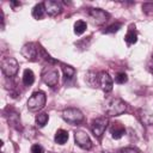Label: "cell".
Listing matches in <instances>:
<instances>
[{
  "mask_svg": "<svg viewBox=\"0 0 153 153\" xmlns=\"http://www.w3.org/2000/svg\"><path fill=\"white\" fill-rule=\"evenodd\" d=\"M103 109L108 116L112 117V116L122 115L127 110V104L124 100H122L118 97H109L105 99Z\"/></svg>",
  "mask_w": 153,
  "mask_h": 153,
  "instance_id": "6da1fadb",
  "label": "cell"
},
{
  "mask_svg": "<svg viewBox=\"0 0 153 153\" xmlns=\"http://www.w3.org/2000/svg\"><path fill=\"white\" fill-rule=\"evenodd\" d=\"M45 100H47V97H45L44 92H42V91L33 92L26 103L27 109L30 111H38L45 105Z\"/></svg>",
  "mask_w": 153,
  "mask_h": 153,
  "instance_id": "7a4b0ae2",
  "label": "cell"
},
{
  "mask_svg": "<svg viewBox=\"0 0 153 153\" xmlns=\"http://www.w3.org/2000/svg\"><path fill=\"white\" fill-rule=\"evenodd\" d=\"M19 63L14 57L6 56L1 60V71L6 76H13L17 74Z\"/></svg>",
  "mask_w": 153,
  "mask_h": 153,
  "instance_id": "3957f363",
  "label": "cell"
},
{
  "mask_svg": "<svg viewBox=\"0 0 153 153\" xmlns=\"http://www.w3.org/2000/svg\"><path fill=\"white\" fill-rule=\"evenodd\" d=\"M62 118L69 124H78L84 120V115L79 109L68 108L65 109L62 112Z\"/></svg>",
  "mask_w": 153,
  "mask_h": 153,
  "instance_id": "277c9868",
  "label": "cell"
},
{
  "mask_svg": "<svg viewBox=\"0 0 153 153\" xmlns=\"http://www.w3.org/2000/svg\"><path fill=\"white\" fill-rule=\"evenodd\" d=\"M108 124H109V120L108 117H97L94 118L92 122H91V130L93 133V135L98 139L102 137V135L104 134L105 129L108 128Z\"/></svg>",
  "mask_w": 153,
  "mask_h": 153,
  "instance_id": "5b68a950",
  "label": "cell"
},
{
  "mask_svg": "<svg viewBox=\"0 0 153 153\" xmlns=\"http://www.w3.org/2000/svg\"><path fill=\"white\" fill-rule=\"evenodd\" d=\"M42 79L48 86L54 87L59 82V72L53 67H45L42 72Z\"/></svg>",
  "mask_w": 153,
  "mask_h": 153,
  "instance_id": "8992f818",
  "label": "cell"
},
{
  "mask_svg": "<svg viewBox=\"0 0 153 153\" xmlns=\"http://www.w3.org/2000/svg\"><path fill=\"white\" fill-rule=\"evenodd\" d=\"M74 140H75V143L82 149L92 148V141H91L90 136L84 130H76L74 133Z\"/></svg>",
  "mask_w": 153,
  "mask_h": 153,
  "instance_id": "52a82bcc",
  "label": "cell"
},
{
  "mask_svg": "<svg viewBox=\"0 0 153 153\" xmlns=\"http://www.w3.org/2000/svg\"><path fill=\"white\" fill-rule=\"evenodd\" d=\"M88 16L92 19V22L97 25H103L109 19V14L100 8H91L88 12Z\"/></svg>",
  "mask_w": 153,
  "mask_h": 153,
  "instance_id": "ba28073f",
  "label": "cell"
},
{
  "mask_svg": "<svg viewBox=\"0 0 153 153\" xmlns=\"http://www.w3.org/2000/svg\"><path fill=\"white\" fill-rule=\"evenodd\" d=\"M38 50H39V48H37V45L35 43L30 42V43H26V44L23 45V48H22V55L26 60L33 61L38 56Z\"/></svg>",
  "mask_w": 153,
  "mask_h": 153,
  "instance_id": "9c48e42d",
  "label": "cell"
},
{
  "mask_svg": "<svg viewBox=\"0 0 153 153\" xmlns=\"http://www.w3.org/2000/svg\"><path fill=\"white\" fill-rule=\"evenodd\" d=\"M43 7H44L45 13H47L48 16H51V17L60 14L61 11H62L61 4L57 2V1H53V0H45V1L43 2Z\"/></svg>",
  "mask_w": 153,
  "mask_h": 153,
  "instance_id": "30bf717a",
  "label": "cell"
},
{
  "mask_svg": "<svg viewBox=\"0 0 153 153\" xmlns=\"http://www.w3.org/2000/svg\"><path fill=\"white\" fill-rule=\"evenodd\" d=\"M98 84L104 92H110L114 86V81H112L111 76L109 75V73H106V72H100L98 74Z\"/></svg>",
  "mask_w": 153,
  "mask_h": 153,
  "instance_id": "8fae6325",
  "label": "cell"
},
{
  "mask_svg": "<svg viewBox=\"0 0 153 153\" xmlns=\"http://www.w3.org/2000/svg\"><path fill=\"white\" fill-rule=\"evenodd\" d=\"M137 117L140 120V122L145 126H151L153 124V115L148 111V110H143V109H139L137 110Z\"/></svg>",
  "mask_w": 153,
  "mask_h": 153,
  "instance_id": "7c38bea8",
  "label": "cell"
},
{
  "mask_svg": "<svg viewBox=\"0 0 153 153\" xmlns=\"http://www.w3.org/2000/svg\"><path fill=\"white\" fill-rule=\"evenodd\" d=\"M110 133H111V136H112L114 139L118 140V139H121V137L124 135L126 129H124V127H123L121 123H114V124L111 126V128H110Z\"/></svg>",
  "mask_w": 153,
  "mask_h": 153,
  "instance_id": "4fadbf2b",
  "label": "cell"
},
{
  "mask_svg": "<svg viewBox=\"0 0 153 153\" xmlns=\"http://www.w3.org/2000/svg\"><path fill=\"white\" fill-rule=\"evenodd\" d=\"M62 72H63V79H65V82H69L74 79L75 76V69L71 66H67V65H62Z\"/></svg>",
  "mask_w": 153,
  "mask_h": 153,
  "instance_id": "5bb4252c",
  "label": "cell"
},
{
  "mask_svg": "<svg viewBox=\"0 0 153 153\" xmlns=\"http://www.w3.org/2000/svg\"><path fill=\"white\" fill-rule=\"evenodd\" d=\"M55 142L59 143V145H63L67 142L68 140V131L63 130V129H59L56 133H55Z\"/></svg>",
  "mask_w": 153,
  "mask_h": 153,
  "instance_id": "9a60e30c",
  "label": "cell"
},
{
  "mask_svg": "<svg viewBox=\"0 0 153 153\" xmlns=\"http://www.w3.org/2000/svg\"><path fill=\"white\" fill-rule=\"evenodd\" d=\"M33 81H35V74H33V72L31 69H25L24 73H23V82H24V85L30 86V85L33 84Z\"/></svg>",
  "mask_w": 153,
  "mask_h": 153,
  "instance_id": "2e32d148",
  "label": "cell"
},
{
  "mask_svg": "<svg viewBox=\"0 0 153 153\" xmlns=\"http://www.w3.org/2000/svg\"><path fill=\"white\" fill-rule=\"evenodd\" d=\"M85 81L87 85H90L91 87H96V85L98 84V75L93 72H87L85 74ZM99 85V84H98Z\"/></svg>",
  "mask_w": 153,
  "mask_h": 153,
  "instance_id": "e0dca14e",
  "label": "cell"
},
{
  "mask_svg": "<svg viewBox=\"0 0 153 153\" xmlns=\"http://www.w3.org/2000/svg\"><path fill=\"white\" fill-rule=\"evenodd\" d=\"M44 14H45V11H44L43 4H38V5H36L33 7V10H32V17L35 19H38V20L42 19L44 17Z\"/></svg>",
  "mask_w": 153,
  "mask_h": 153,
  "instance_id": "ac0fdd59",
  "label": "cell"
},
{
  "mask_svg": "<svg viewBox=\"0 0 153 153\" xmlns=\"http://www.w3.org/2000/svg\"><path fill=\"white\" fill-rule=\"evenodd\" d=\"M124 39H126V42H127L128 44H134V43H136V41H137V33H136V31H135L133 27H130V29L128 30V32H127Z\"/></svg>",
  "mask_w": 153,
  "mask_h": 153,
  "instance_id": "d6986e66",
  "label": "cell"
},
{
  "mask_svg": "<svg viewBox=\"0 0 153 153\" xmlns=\"http://www.w3.org/2000/svg\"><path fill=\"white\" fill-rule=\"evenodd\" d=\"M86 27H87V24L84 20H76L74 23V32H75V35L84 33L86 31Z\"/></svg>",
  "mask_w": 153,
  "mask_h": 153,
  "instance_id": "ffe728a7",
  "label": "cell"
},
{
  "mask_svg": "<svg viewBox=\"0 0 153 153\" xmlns=\"http://www.w3.org/2000/svg\"><path fill=\"white\" fill-rule=\"evenodd\" d=\"M48 120H49V117H48V115H47V114H44V112L38 114V115L36 116V118H35L36 124H37L38 127H44V126L47 124Z\"/></svg>",
  "mask_w": 153,
  "mask_h": 153,
  "instance_id": "44dd1931",
  "label": "cell"
},
{
  "mask_svg": "<svg viewBox=\"0 0 153 153\" xmlns=\"http://www.w3.org/2000/svg\"><path fill=\"white\" fill-rule=\"evenodd\" d=\"M115 81H116L117 84H126V82L128 81V76H127L126 73L120 72V73L116 74V76H115Z\"/></svg>",
  "mask_w": 153,
  "mask_h": 153,
  "instance_id": "7402d4cb",
  "label": "cell"
},
{
  "mask_svg": "<svg viewBox=\"0 0 153 153\" xmlns=\"http://www.w3.org/2000/svg\"><path fill=\"white\" fill-rule=\"evenodd\" d=\"M120 27H121V24H112V25H110L109 27H106L105 30H104V32L105 33H111V32H116V31H118L120 30Z\"/></svg>",
  "mask_w": 153,
  "mask_h": 153,
  "instance_id": "603a6c76",
  "label": "cell"
},
{
  "mask_svg": "<svg viewBox=\"0 0 153 153\" xmlns=\"http://www.w3.org/2000/svg\"><path fill=\"white\" fill-rule=\"evenodd\" d=\"M31 153H44V148L41 145H33L31 147Z\"/></svg>",
  "mask_w": 153,
  "mask_h": 153,
  "instance_id": "cb8c5ba5",
  "label": "cell"
},
{
  "mask_svg": "<svg viewBox=\"0 0 153 153\" xmlns=\"http://www.w3.org/2000/svg\"><path fill=\"white\" fill-rule=\"evenodd\" d=\"M120 153H140V151L137 148H134V147H126V148L121 149Z\"/></svg>",
  "mask_w": 153,
  "mask_h": 153,
  "instance_id": "d4e9b609",
  "label": "cell"
},
{
  "mask_svg": "<svg viewBox=\"0 0 153 153\" xmlns=\"http://www.w3.org/2000/svg\"><path fill=\"white\" fill-rule=\"evenodd\" d=\"M142 10L145 12H147L148 10H151L148 12V14H153V4H145V5H142Z\"/></svg>",
  "mask_w": 153,
  "mask_h": 153,
  "instance_id": "484cf974",
  "label": "cell"
},
{
  "mask_svg": "<svg viewBox=\"0 0 153 153\" xmlns=\"http://www.w3.org/2000/svg\"><path fill=\"white\" fill-rule=\"evenodd\" d=\"M147 67H148L149 72L153 74V56H152V57H151V60L148 61V63H147Z\"/></svg>",
  "mask_w": 153,
  "mask_h": 153,
  "instance_id": "4316f807",
  "label": "cell"
},
{
  "mask_svg": "<svg viewBox=\"0 0 153 153\" xmlns=\"http://www.w3.org/2000/svg\"><path fill=\"white\" fill-rule=\"evenodd\" d=\"M12 6H20V2H17V1H12L11 2Z\"/></svg>",
  "mask_w": 153,
  "mask_h": 153,
  "instance_id": "83f0119b",
  "label": "cell"
}]
</instances>
